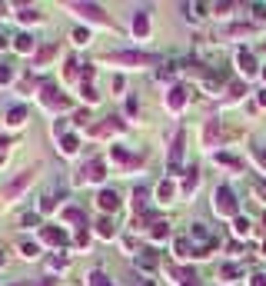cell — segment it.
Returning <instances> with one entry per match:
<instances>
[{
    "label": "cell",
    "instance_id": "obj_1",
    "mask_svg": "<svg viewBox=\"0 0 266 286\" xmlns=\"http://www.w3.org/2000/svg\"><path fill=\"white\" fill-rule=\"evenodd\" d=\"M33 180H37V166H30V170H24V173H17L13 180H7L4 186H0V203L4 206H10V203H17V197L27 190V186H33Z\"/></svg>",
    "mask_w": 266,
    "mask_h": 286
},
{
    "label": "cell",
    "instance_id": "obj_2",
    "mask_svg": "<svg viewBox=\"0 0 266 286\" xmlns=\"http://www.w3.org/2000/svg\"><path fill=\"white\" fill-rule=\"evenodd\" d=\"M107 177V163L103 160H90V163H83L80 170L73 173V183L83 186V183H100V180Z\"/></svg>",
    "mask_w": 266,
    "mask_h": 286
},
{
    "label": "cell",
    "instance_id": "obj_3",
    "mask_svg": "<svg viewBox=\"0 0 266 286\" xmlns=\"http://www.w3.org/2000/svg\"><path fill=\"white\" fill-rule=\"evenodd\" d=\"M67 10H73L77 17L90 20V24H100V27H113V24H110V17H107V13H103V7H97V4H67Z\"/></svg>",
    "mask_w": 266,
    "mask_h": 286
},
{
    "label": "cell",
    "instance_id": "obj_4",
    "mask_svg": "<svg viewBox=\"0 0 266 286\" xmlns=\"http://www.w3.org/2000/svg\"><path fill=\"white\" fill-rule=\"evenodd\" d=\"M107 64H123V67H146V64H157L153 53H140V50H120V53H110Z\"/></svg>",
    "mask_w": 266,
    "mask_h": 286
},
{
    "label": "cell",
    "instance_id": "obj_5",
    "mask_svg": "<svg viewBox=\"0 0 266 286\" xmlns=\"http://www.w3.org/2000/svg\"><path fill=\"white\" fill-rule=\"evenodd\" d=\"M213 210L220 213V216H236V210H240V206H236V197H233V190H230V186H220V190H216Z\"/></svg>",
    "mask_w": 266,
    "mask_h": 286
},
{
    "label": "cell",
    "instance_id": "obj_6",
    "mask_svg": "<svg viewBox=\"0 0 266 286\" xmlns=\"http://www.w3.org/2000/svg\"><path fill=\"white\" fill-rule=\"evenodd\" d=\"M67 93H60L57 87H40V107L44 110H64L67 107Z\"/></svg>",
    "mask_w": 266,
    "mask_h": 286
},
{
    "label": "cell",
    "instance_id": "obj_7",
    "mask_svg": "<svg viewBox=\"0 0 266 286\" xmlns=\"http://www.w3.org/2000/svg\"><path fill=\"white\" fill-rule=\"evenodd\" d=\"M40 240H44L47 246H64L67 236H64V230H60V226H53V223H50V226H40Z\"/></svg>",
    "mask_w": 266,
    "mask_h": 286
},
{
    "label": "cell",
    "instance_id": "obj_8",
    "mask_svg": "<svg viewBox=\"0 0 266 286\" xmlns=\"http://www.w3.org/2000/svg\"><path fill=\"white\" fill-rule=\"evenodd\" d=\"M13 50H17V53H24V57H27V53H33V50H37V37H33L30 30L17 33V37H13Z\"/></svg>",
    "mask_w": 266,
    "mask_h": 286
},
{
    "label": "cell",
    "instance_id": "obj_9",
    "mask_svg": "<svg viewBox=\"0 0 266 286\" xmlns=\"http://www.w3.org/2000/svg\"><path fill=\"white\" fill-rule=\"evenodd\" d=\"M97 206H100L103 213H113L117 206H120V193L117 190H100L97 193Z\"/></svg>",
    "mask_w": 266,
    "mask_h": 286
},
{
    "label": "cell",
    "instance_id": "obj_10",
    "mask_svg": "<svg viewBox=\"0 0 266 286\" xmlns=\"http://www.w3.org/2000/svg\"><path fill=\"white\" fill-rule=\"evenodd\" d=\"M183 107H186V90L183 87H173L170 93H166V110H170V113H180Z\"/></svg>",
    "mask_w": 266,
    "mask_h": 286
},
{
    "label": "cell",
    "instance_id": "obj_11",
    "mask_svg": "<svg viewBox=\"0 0 266 286\" xmlns=\"http://www.w3.org/2000/svg\"><path fill=\"white\" fill-rule=\"evenodd\" d=\"M27 120H30V113H27V107H10V110H7V127H10V130H20V127H24V123Z\"/></svg>",
    "mask_w": 266,
    "mask_h": 286
},
{
    "label": "cell",
    "instance_id": "obj_12",
    "mask_svg": "<svg viewBox=\"0 0 266 286\" xmlns=\"http://www.w3.org/2000/svg\"><path fill=\"white\" fill-rule=\"evenodd\" d=\"M133 33H137L140 40L150 33V10H137L133 13Z\"/></svg>",
    "mask_w": 266,
    "mask_h": 286
},
{
    "label": "cell",
    "instance_id": "obj_13",
    "mask_svg": "<svg viewBox=\"0 0 266 286\" xmlns=\"http://www.w3.org/2000/svg\"><path fill=\"white\" fill-rule=\"evenodd\" d=\"M183 140H186V137L177 134V140H173V146H170V173L180 170V160H183Z\"/></svg>",
    "mask_w": 266,
    "mask_h": 286
},
{
    "label": "cell",
    "instance_id": "obj_14",
    "mask_svg": "<svg viewBox=\"0 0 266 286\" xmlns=\"http://www.w3.org/2000/svg\"><path fill=\"white\" fill-rule=\"evenodd\" d=\"M60 153H64V157H77V153H80V137L64 134L60 137Z\"/></svg>",
    "mask_w": 266,
    "mask_h": 286
},
{
    "label": "cell",
    "instance_id": "obj_15",
    "mask_svg": "<svg viewBox=\"0 0 266 286\" xmlns=\"http://www.w3.org/2000/svg\"><path fill=\"white\" fill-rule=\"evenodd\" d=\"M236 67H240V73H246V77H253V73H256V60H253V53H246V50H240V53H236Z\"/></svg>",
    "mask_w": 266,
    "mask_h": 286
},
{
    "label": "cell",
    "instance_id": "obj_16",
    "mask_svg": "<svg viewBox=\"0 0 266 286\" xmlns=\"http://www.w3.org/2000/svg\"><path fill=\"white\" fill-rule=\"evenodd\" d=\"M17 253L24 256V260H37L40 256V246L33 240H17Z\"/></svg>",
    "mask_w": 266,
    "mask_h": 286
},
{
    "label": "cell",
    "instance_id": "obj_17",
    "mask_svg": "<svg viewBox=\"0 0 266 286\" xmlns=\"http://www.w3.org/2000/svg\"><path fill=\"white\" fill-rule=\"evenodd\" d=\"M17 20H20V24H40V20H44V13H40L37 10V7H20V13H17Z\"/></svg>",
    "mask_w": 266,
    "mask_h": 286
},
{
    "label": "cell",
    "instance_id": "obj_18",
    "mask_svg": "<svg viewBox=\"0 0 266 286\" xmlns=\"http://www.w3.org/2000/svg\"><path fill=\"white\" fill-rule=\"evenodd\" d=\"M97 236H100V240H113V236H117V230H113V223H110V216L97 220Z\"/></svg>",
    "mask_w": 266,
    "mask_h": 286
},
{
    "label": "cell",
    "instance_id": "obj_19",
    "mask_svg": "<svg viewBox=\"0 0 266 286\" xmlns=\"http://www.w3.org/2000/svg\"><path fill=\"white\" fill-rule=\"evenodd\" d=\"M146 197H150L146 186H137V190H133V210L137 213H146Z\"/></svg>",
    "mask_w": 266,
    "mask_h": 286
},
{
    "label": "cell",
    "instance_id": "obj_20",
    "mask_svg": "<svg viewBox=\"0 0 266 286\" xmlns=\"http://www.w3.org/2000/svg\"><path fill=\"white\" fill-rule=\"evenodd\" d=\"M60 200H64V193H47L44 200H40V213H50L60 206Z\"/></svg>",
    "mask_w": 266,
    "mask_h": 286
},
{
    "label": "cell",
    "instance_id": "obj_21",
    "mask_svg": "<svg viewBox=\"0 0 266 286\" xmlns=\"http://www.w3.org/2000/svg\"><path fill=\"white\" fill-rule=\"evenodd\" d=\"M64 220L67 223H77V226H87V223H83V210H80V206H67V210H64Z\"/></svg>",
    "mask_w": 266,
    "mask_h": 286
},
{
    "label": "cell",
    "instance_id": "obj_22",
    "mask_svg": "<svg viewBox=\"0 0 266 286\" xmlns=\"http://www.w3.org/2000/svg\"><path fill=\"white\" fill-rule=\"evenodd\" d=\"M80 70H77V60H67V64H64V80L67 83H80Z\"/></svg>",
    "mask_w": 266,
    "mask_h": 286
},
{
    "label": "cell",
    "instance_id": "obj_23",
    "mask_svg": "<svg viewBox=\"0 0 266 286\" xmlns=\"http://www.w3.org/2000/svg\"><path fill=\"white\" fill-rule=\"evenodd\" d=\"M70 40H73L77 47H87L90 44V30H87V27H77V30L70 33Z\"/></svg>",
    "mask_w": 266,
    "mask_h": 286
},
{
    "label": "cell",
    "instance_id": "obj_24",
    "mask_svg": "<svg viewBox=\"0 0 266 286\" xmlns=\"http://www.w3.org/2000/svg\"><path fill=\"white\" fill-rule=\"evenodd\" d=\"M53 57H57V47H53V44L40 47V53H37V67H44L47 60H53Z\"/></svg>",
    "mask_w": 266,
    "mask_h": 286
},
{
    "label": "cell",
    "instance_id": "obj_25",
    "mask_svg": "<svg viewBox=\"0 0 266 286\" xmlns=\"http://www.w3.org/2000/svg\"><path fill=\"white\" fill-rule=\"evenodd\" d=\"M173 193H177V190H173V183H170V180H163V183H160V190H157V197L163 200V203H170Z\"/></svg>",
    "mask_w": 266,
    "mask_h": 286
},
{
    "label": "cell",
    "instance_id": "obj_26",
    "mask_svg": "<svg viewBox=\"0 0 266 286\" xmlns=\"http://www.w3.org/2000/svg\"><path fill=\"white\" fill-rule=\"evenodd\" d=\"M150 236H153V240H166V236H170V226H166V223H153Z\"/></svg>",
    "mask_w": 266,
    "mask_h": 286
},
{
    "label": "cell",
    "instance_id": "obj_27",
    "mask_svg": "<svg viewBox=\"0 0 266 286\" xmlns=\"http://www.w3.org/2000/svg\"><path fill=\"white\" fill-rule=\"evenodd\" d=\"M137 263H140L143 270H153V266H157V256H153L150 250H143V256H137Z\"/></svg>",
    "mask_w": 266,
    "mask_h": 286
},
{
    "label": "cell",
    "instance_id": "obj_28",
    "mask_svg": "<svg viewBox=\"0 0 266 286\" xmlns=\"http://www.w3.org/2000/svg\"><path fill=\"white\" fill-rule=\"evenodd\" d=\"M87 286H113V283H110L107 276L100 273V270H93V273H90V283H87Z\"/></svg>",
    "mask_w": 266,
    "mask_h": 286
},
{
    "label": "cell",
    "instance_id": "obj_29",
    "mask_svg": "<svg viewBox=\"0 0 266 286\" xmlns=\"http://www.w3.org/2000/svg\"><path fill=\"white\" fill-rule=\"evenodd\" d=\"M80 93H83V100H87V103H97V100H100V93H97V90L90 87V83H83V87H80Z\"/></svg>",
    "mask_w": 266,
    "mask_h": 286
},
{
    "label": "cell",
    "instance_id": "obj_30",
    "mask_svg": "<svg viewBox=\"0 0 266 286\" xmlns=\"http://www.w3.org/2000/svg\"><path fill=\"white\" fill-rule=\"evenodd\" d=\"M197 183H200V177H197V170H190V177L183 180V193H193L197 190Z\"/></svg>",
    "mask_w": 266,
    "mask_h": 286
},
{
    "label": "cell",
    "instance_id": "obj_31",
    "mask_svg": "<svg viewBox=\"0 0 266 286\" xmlns=\"http://www.w3.org/2000/svg\"><path fill=\"white\" fill-rule=\"evenodd\" d=\"M7 83H13V70L7 64H0V87H7Z\"/></svg>",
    "mask_w": 266,
    "mask_h": 286
},
{
    "label": "cell",
    "instance_id": "obj_32",
    "mask_svg": "<svg viewBox=\"0 0 266 286\" xmlns=\"http://www.w3.org/2000/svg\"><path fill=\"white\" fill-rule=\"evenodd\" d=\"M216 163H226V166H240V160L230 157V153H216Z\"/></svg>",
    "mask_w": 266,
    "mask_h": 286
},
{
    "label": "cell",
    "instance_id": "obj_33",
    "mask_svg": "<svg viewBox=\"0 0 266 286\" xmlns=\"http://www.w3.org/2000/svg\"><path fill=\"white\" fill-rule=\"evenodd\" d=\"M73 240H77V246H80V250H87V243H90V233H87V230H77V236H73Z\"/></svg>",
    "mask_w": 266,
    "mask_h": 286
},
{
    "label": "cell",
    "instance_id": "obj_34",
    "mask_svg": "<svg viewBox=\"0 0 266 286\" xmlns=\"http://www.w3.org/2000/svg\"><path fill=\"white\" fill-rule=\"evenodd\" d=\"M177 256H190V240H177Z\"/></svg>",
    "mask_w": 266,
    "mask_h": 286
},
{
    "label": "cell",
    "instance_id": "obj_35",
    "mask_svg": "<svg viewBox=\"0 0 266 286\" xmlns=\"http://www.w3.org/2000/svg\"><path fill=\"white\" fill-rule=\"evenodd\" d=\"M87 120H90V113H87V110H77V117H73V123H77V127H83Z\"/></svg>",
    "mask_w": 266,
    "mask_h": 286
},
{
    "label": "cell",
    "instance_id": "obj_36",
    "mask_svg": "<svg viewBox=\"0 0 266 286\" xmlns=\"http://www.w3.org/2000/svg\"><path fill=\"white\" fill-rule=\"evenodd\" d=\"M33 223H37V213H24L20 216V226H33Z\"/></svg>",
    "mask_w": 266,
    "mask_h": 286
},
{
    "label": "cell",
    "instance_id": "obj_37",
    "mask_svg": "<svg viewBox=\"0 0 266 286\" xmlns=\"http://www.w3.org/2000/svg\"><path fill=\"white\" fill-rule=\"evenodd\" d=\"M236 233H240V236L250 233V223H246V220H236Z\"/></svg>",
    "mask_w": 266,
    "mask_h": 286
},
{
    "label": "cell",
    "instance_id": "obj_38",
    "mask_svg": "<svg viewBox=\"0 0 266 286\" xmlns=\"http://www.w3.org/2000/svg\"><path fill=\"white\" fill-rule=\"evenodd\" d=\"M37 286H57V276H44V280H40Z\"/></svg>",
    "mask_w": 266,
    "mask_h": 286
},
{
    "label": "cell",
    "instance_id": "obj_39",
    "mask_svg": "<svg viewBox=\"0 0 266 286\" xmlns=\"http://www.w3.org/2000/svg\"><path fill=\"white\" fill-rule=\"evenodd\" d=\"M250 286H266V276H253V280H250Z\"/></svg>",
    "mask_w": 266,
    "mask_h": 286
},
{
    "label": "cell",
    "instance_id": "obj_40",
    "mask_svg": "<svg viewBox=\"0 0 266 286\" xmlns=\"http://www.w3.org/2000/svg\"><path fill=\"white\" fill-rule=\"evenodd\" d=\"M7 17V4H0V20H4Z\"/></svg>",
    "mask_w": 266,
    "mask_h": 286
},
{
    "label": "cell",
    "instance_id": "obj_41",
    "mask_svg": "<svg viewBox=\"0 0 266 286\" xmlns=\"http://www.w3.org/2000/svg\"><path fill=\"white\" fill-rule=\"evenodd\" d=\"M256 157H260V160H263V163H266V150H256Z\"/></svg>",
    "mask_w": 266,
    "mask_h": 286
},
{
    "label": "cell",
    "instance_id": "obj_42",
    "mask_svg": "<svg viewBox=\"0 0 266 286\" xmlns=\"http://www.w3.org/2000/svg\"><path fill=\"white\" fill-rule=\"evenodd\" d=\"M4 47H7V37H4V33H0V50H4Z\"/></svg>",
    "mask_w": 266,
    "mask_h": 286
},
{
    "label": "cell",
    "instance_id": "obj_43",
    "mask_svg": "<svg viewBox=\"0 0 266 286\" xmlns=\"http://www.w3.org/2000/svg\"><path fill=\"white\" fill-rule=\"evenodd\" d=\"M4 263H7V256H4V250H0V266H4Z\"/></svg>",
    "mask_w": 266,
    "mask_h": 286
},
{
    "label": "cell",
    "instance_id": "obj_44",
    "mask_svg": "<svg viewBox=\"0 0 266 286\" xmlns=\"http://www.w3.org/2000/svg\"><path fill=\"white\" fill-rule=\"evenodd\" d=\"M4 160H7V153H4V150H0V166H4Z\"/></svg>",
    "mask_w": 266,
    "mask_h": 286
},
{
    "label": "cell",
    "instance_id": "obj_45",
    "mask_svg": "<svg viewBox=\"0 0 266 286\" xmlns=\"http://www.w3.org/2000/svg\"><path fill=\"white\" fill-rule=\"evenodd\" d=\"M140 286H157V283H140Z\"/></svg>",
    "mask_w": 266,
    "mask_h": 286
},
{
    "label": "cell",
    "instance_id": "obj_46",
    "mask_svg": "<svg viewBox=\"0 0 266 286\" xmlns=\"http://www.w3.org/2000/svg\"><path fill=\"white\" fill-rule=\"evenodd\" d=\"M263 256H266V243H263Z\"/></svg>",
    "mask_w": 266,
    "mask_h": 286
},
{
    "label": "cell",
    "instance_id": "obj_47",
    "mask_svg": "<svg viewBox=\"0 0 266 286\" xmlns=\"http://www.w3.org/2000/svg\"><path fill=\"white\" fill-rule=\"evenodd\" d=\"M13 286H27V283H13Z\"/></svg>",
    "mask_w": 266,
    "mask_h": 286
}]
</instances>
